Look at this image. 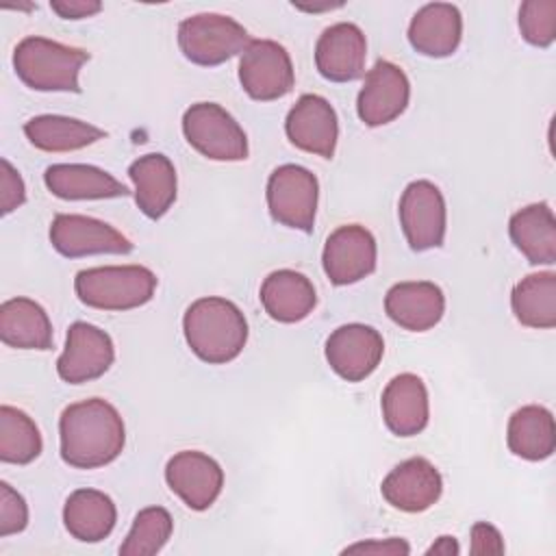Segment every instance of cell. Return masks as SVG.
<instances>
[{
  "label": "cell",
  "instance_id": "1",
  "mask_svg": "<svg viewBox=\"0 0 556 556\" xmlns=\"http://www.w3.org/2000/svg\"><path fill=\"white\" fill-rule=\"evenodd\" d=\"M59 441L63 463L76 469H98L122 454L126 443L124 419L102 397L74 402L61 413Z\"/></svg>",
  "mask_w": 556,
  "mask_h": 556
},
{
  "label": "cell",
  "instance_id": "2",
  "mask_svg": "<svg viewBox=\"0 0 556 556\" xmlns=\"http://www.w3.org/2000/svg\"><path fill=\"white\" fill-rule=\"evenodd\" d=\"M182 332L200 361L224 365L245 348L248 321L235 302L208 295L189 304L182 317Z\"/></svg>",
  "mask_w": 556,
  "mask_h": 556
},
{
  "label": "cell",
  "instance_id": "3",
  "mask_svg": "<svg viewBox=\"0 0 556 556\" xmlns=\"http://www.w3.org/2000/svg\"><path fill=\"white\" fill-rule=\"evenodd\" d=\"M89 61V52L46 37H26L13 52L17 78L35 91L78 93V72Z\"/></svg>",
  "mask_w": 556,
  "mask_h": 556
},
{
  "label": "cell",
  "instance_id": "4",
  "mask_svg": "<svg viewBox=\"0 0 556 556\" xmlns=\"http://www.w3.org/2000/svg\"><path fill=\"white\" fill-rule=\"evenodd\" d=\"M156 276L143 265H104L76 274L74 289L85 306L100 311H130L152 300Z\"/></svg>",
  "mask_w": 556,
  "mask_h": 556
},
{
  "label": "cell",
  "instance_id": "5",
  "mask_svg": "<svg viewBox=\"0 0 556 556\" xmlns=\"http://www.w3.org/2000/svg\"><path fill=\"white\" fill-rule=\"evenodd\" d=\"M248 30L222 13H198L180 22L178 46L187 61L204 67L219 65L243 52L250 43Z\"/></svg>",
  "mask_w": 556,
  "mask_h": 556
},
{
  "label": "cell",
  "instance_id": "6",
  "mask_svg": "<svg viewBox=\"0 0 556 556\" xmlns=\"http://www.w3.org/2000/svg\"><path fill=\"white\" fill-rule=\"evenodd\" d=\"M182 132L187 143L211 161L248 159V137L243 128L215 102L191 104L182 115Z\"/></svg>",
  "mask_w": 556,
  "mask_h": 556
},
{
  "label": "cell",
  "instance_id": "7",
  "mask_svg": "<svg viewBox=\"0 0 556 556\" xmlns=\"http://www.w3.org/2000/svg\"><path fill=\"white\" fill-rule=\"evenodd\" d=\"M267 208L274 222L311 232L315 226L319 185L313 172L302 165H280L267 178Z\"/></svg>",
  "mask_w": 556,
  "mask_h": 556
},
{
  "label": "cell",
  "instance_id": "8",
  "mask_svg": "<svg viewBox=\"0 0 556 556\" xmlns=\"http://www.w3.org/2000/svg\"><path fill=\"white\" fill-rule=\"evenodd\" d=\"M239 83L252 100L269 102L293 89L295 74L289 52L271 39H252L239 59Z\"/></svg>",
  "mask_w": 556,
  "mask_h": 556
},
{
  "label": "cell",
  "instance_id": "9",
  "mask_svg": "<svg viewBox=\"0 0 556 556\" xmlns=\"http://www.w3.org/2000/svg\"><path fill=\"white\" fill-rule=\"evenodd\" d=\"M400 226L415 252L443 245L447 211L441 189L430 180H413L400 198Z\"/></svg>",
  "mask_w": 556,
  "mask_h": 556
},
{
  "label": "cell",
  "instance_id": "10",
  "mask_svg": "<svg viewBox=\"0 0 556 556\" xmlns=\"http://www.w3.org/2000/svg\"><path fill=\"white\" fill-rule=\"evenodd\" d=\"M50 243L59 254L67 258L132 252L130 239L124 237L117 228L102 219L76 213L54 215L50 224Z\"/></svg>",
  "mask_w": 556,
  "mask_h": 556
},
{
  "label": "cell",
  "instance_id": "11",
  "mask_svg": "<svg viewBox=\"0 0 556 556\" xmlns=\"http://www.w3.org/2000/svg\"><path fill=\"white\" fill-rule=\"evenodd\" d=\"M384 354L382 334L365 324H345L326 339L330 369L348 382H361L376 371Z\"/></svg>",
  "mask_w": 556,
  "mask_h": 556
},
{
  "label": "cell",
  "instance_id": "12",
  "mask_svg": "<svg viewBox=\"0 0 556 556\" xmlns=\"http://www.w3.org/2000/svg\"><path fill=\"white\" fill-rule=\"evenodd\" d=\"M115 358L111 337L87 321H74L67 330L65 350L56 361V374L63 382L83 384L109 371Z\"/></svg>",
  "mask_w": 556,
  "mask_h": 556
},
{
  "label": "cell",
  "instance_id": "13",
  "mask_svg": "<svg viewBox=\"0 0 556 556\" xmlns=\"http://www.w3.org/2000/svg\"><path fill=\"white\" fill-rule=\"evenodd\" d=\"M376 239L358 224L339 226L326 239L321 265L328 280L337 287L354 285L376 269Z\"/></svg>",
  "mask_w": 556,
  "mask_h": 556
},
{
  "label": "cell",
  "instance_id": "14",
  "mask_svg": "<svg viewBox=\"0 0 556 556\" xmlns=\"http://www.w3.org/2000/svg\"><path fill=\"white\" fill-rule=\"evenodd\" d=\"M410 98L404 70L391 61H376L356 98V113L367 126H384L400 117Z\"/></svg>",
  "mask_w": 556,
  "mask_h": 556
},
{
  "label": "cell",
  "instance_id": "15",
  "mask_svg": "<svg viewBox=\"0 0 556 556\" xmlns=\"http://www.w3.org/2000/svg\"><path fill=\"white\" fill-rule=\"evenodd\" d=\"M165 482L191 510H206L222 493L224 471L208 454L182 450L167 460Z\"/></svg>",
  "mask_w": 556,
  "mask_h": 556
},
{
  "label": "cell",
  "instance_id": "16",
  "mask_svg": "<svg viewBox=\"0 0 556 556\" xmlns=\"http://www.w3.org/2000/svg\"><path fill=\"white\" fill-rule=\"evenodd\" d=\"M285 132L295 148L308 154L332 159L339 139V119L326 98L317 93H304L287 113Z\"/></svg>",
  "mask_w": 556,
  "mask_h": 556
},
{
  "label": "cell",
  "instance_id": "17",
  "mask_svg": "<svg viewBox=\"0 0 556 556\" xmlns=\"http://www.w3.org/2000/svg\"><path fill=\"white\" fill-rule=\"evenodd\" d=\"M443 478L424 456H413L393 467L380 484L382 497L397 510L421 513L439 502Z\"/></svg>",
  "mask_w": 556,
  "mask_h": 556
},
{
  "label": "cell",
  "instance_id": "18",
  "mask_svg": "<svg viewBox=\"0 0 556 556\" xmlns=\"http://www.w3.org/2000/svg\"><path fill=\"white\" fill-rule=\"evenodd\" d=\"M367 41L363 30L352 22L328 26L315 46L317 72L330 83H350L363 76Z\"/></svg>",
  "mask_w": 556,
  "mask_h": 556
},
{
  "label": "cell",
  "instance_id": "19",
  "mask_svg": "<svg viewBox=\"0 0 556 556\" xmlns=\"http://www.w3.org/2000/svg\"><path fill=\"white\" fill-rule=\"evenodd\" d=\"M384 311L400 328L426 332L441 321L445 295L441 287L430 280L397 282L384 295Z\"/></svg>",
  "mask_w": 556,
  "mask_h": 556
},
{
  "label": "cell",
  "instance_id": "20",
  "mask_svg": "<svg viewBox=\"0 0 556 556\" xmlns=\"http://www.w3.org/2000/svg\"><path fill=\"white\" fill-rule=\"evenodd\" d=\"M460 37L463 17L450 2H430L421 7L408 24V43L424 56L443 59L454 54Z\"/></svg>",
  "mask_w": 556,
  "mask_h": 556
},
{
  "label": "cell",
  "instance_id": "21",
  "mask_svg": "<svg viewBox=\"0 0 556 556\" xmlns=\"http://www.w3.org/2000/svg\"><path fill=\"white\" fill-rule=\"evenodd\" d=\"M382 417L397 437H415L428 426V391L419 376L400 374L382 391Z\"/></svg>",
  "mask_w": 556,
  "mask_h": 556
},
{
  "label": "cell",
  "instance_id": "22",
  "mask_svg": "<svg viewBox=\"0 0 556 556\" xmlns=\"http://www.w3.org/2000/svg\"><path fill=\"white\" fill-rule=\"evenodd\" d=\"M135 202L150 219H161L176 200V169L165 154H143L130 163Z\"/></svg>",
  "mask_w": 556,
  "mask_h": 556
},
{
  "label": "cell",
  "instance_id": "23",
  "mask_svg": "<svg viewBox=\"0 0 556 556\" xmlns=\"http://www.w3.org/2000/svg\"><path fill=\"white\" fill-rule=\"evenodd\" d=\"M261 304L265 313L280 324H295L308 317L317 304L313 282L293 269L271 271L261 285Z\"/></svg>",
  "mask_w": 556,
  "mask_h": 556
},
{
  "label": "cell",
  "instance_id": "24",
  "mask_svg": "<svg viewBox=\"0 0 556 556\" xmlns=\"http://www.w3.org/2000/svg\"><path fill=\"white\" fill-rule=\"evenodd\" d=\"M43 182L61 200L124 198L128 189L109 172L85 163H56L46 167Z\"/></svg>",
  "mask_w": 556,
  "mask_h": 556
},
{
  "label": "cell",
  "instance_id": "25",
  "mask_svg": "<svg viewBox=\"0 0 556 556\" xmlns=\"http://www.w3.org/2000/svg\"><path fill=\"white\" fill-rule=\"evenodd\" d=\"M510 241L532 265L556 263V219L545 202L528 204L508 222Z\"/></svg>",
  "mask_w": 556,
  "mask_h": 556
},
{
  "label": "cell",
  "instance_id": "26",
  "mask_svg": "<svg viewBox=\"0 0 556 556\" xmlns=\"http://www.w3.org/2000/svg\"><path fill=\"white\" fill-rule=\"evenodd\" d=\"M0 339L9 348L17 350H50V317L35 300L11 298L0 306Z\"/></svg>",
  "mask_w": 556,
  "mask_h": 556
},
{
  "label": "cell",
  "instance_id": "27",
  "mask_svg": "<svg viewBox=\"0 0 556 556\" xmlns=\"http://www.w3.org/2000/svg\"><path fill=\"white\" fill-rule=\"evenodd\" d=\"M117 521L113 500L98 489H76L63 506V523L67 532L85 543L106 539Z\"/></svg>",
  "mask_w": 556,
  "mask_h": 556
},
{
  "label": "cell",
  "instance_id": "28",
  "mask_svg": "<svg viewBox=\"0 0 556 556\" xmlns=\"http://www.w3.org/2000/svg\"><path fill=\"white\" fill-rule=\"evenodd\" d=\"M508 447L526 460H545L556 447L554 417L545 406L528 404L517 408L508 419Z\"/></svg>",
  "mask_w": 556,
  "mask_h": 556
},
{
  "label": "cell",
  "instance_id": "29",
  "mask_svg": "<svg viewBox=\"0 0 556 556\" xmlns=\"http://www.w3.org/2000/svg\"><path fill=\"white\" fill-rule=\"evenodd\" d=\"M26 139L43 152H72L106 137L93 124L65 115H37L24 124Z\"/></svg>",
  "mask_w": 556,
  "mask_h": 556
},
{
  "label": "cell",
  "instance_id": "30",
  "mask_svg": "<svg viewBox=\"0 0 556 556\" xmlns=\"http://www.w3.org/2000/svg\"><path fill=\"white\" fill-rule=\"evenodd\" d=\"M510 306L521 326L554 328L556 326V274L539 271L521 278L513 293Z\"/></svg>",
  "mask_w": 556,
  "mask_h": 556
},
{
  "label": "cell",
  "instance_id": "31",
  "mask_svg": "<svg viewBox=\"0 0 556 556\" xmlns=\"http://www.w3.org/2000/svg\"><path fill=\"white\" fill-rule=\"evenodd\" d=\"M43 441L35 421L20 408L0 406V460L28 465L41 454Z\"/></svg>",
  "mask_w": 556,
  "mask_h": 556
},
{
  "label": "cell",
  "instance_id": "32",
  "mask_svg": "<svg viewBox=\"0 0 556 556\" xmlns=\"http://www.w3.org/2000/svg\"><path fill=\"white\" fill-rule=\"evenodd\" d=\"M174 530L172 515L163 506H148L137 513L132 528L119 545L122 556H152L165 547Z\"/></svg>",
  "mask_w": 556,
  "mask_h": 556
},
{
  "label": "cell",
  "instance_id": "33",
  "mask_svg": "<svg viewBox=\"0 0 556 556\" xmlns=\"http://www.w3.org/2000/svg\"><path fill=\"white\" fill-rule=\"evenodd\" d=\"M519 30L530 46H552L556 39V0H526L519 7Z\"/></svg>",
  "mask_w": 556,
  "mask_h": 556
},
{
  "label": "cell",
  "instance_id": "34",
  "mask_svg": "<svg viewBox=\"0 0 556 556\" xmlns=\"http://www.w3.org/2000/svg\"><path fill=\"white\" fill-rule=\"evenodd\" d=\"M28 526V506L24 497L9 484L0 482V536H11Z\"/></svg>",
  "mask_w": 556,
  "mask_h": 556
},
{
  "label": "cell",
  "instance_id": "35",
  "mask_svg": "<svg viewBox=\"0 0 556 556\" xmlns=\"http://www.w3.org/2000/svg\"><path fill=\"white\" fill-rule=\"evenodd\" d=\"M26 202V187L20 172L7 161H0V211L9 215Z\"/></svg>",
  "mask_w": 556,
  "mask_h": 556
},
{
  "label": "cell",
  "instance_id": "36",
  "mask_svg": "<svg viewBox=\"0 0 556 556\" xmlns=\"http://www.w3.org/2000/svg\"><path fill=\"white\" fill-rule=\"evenodd\" d=\"M471 554H504V539L500 530L486 521L471 526Z\"/></svg>",
  "mask_w": 556,
  "mask_h": 556
},
{
  "label": "cell",
  "instance_id": "37",
  "mask_svg": "<svg viewBox=\"0 0 556 556\" xmlns=\"http://www.w3.org/2000/svg\"><path fill=\"white\" fill-rule=\"evenodd\" d=\"M343 554H384V556H406L410 554V545L404 539H384V541H361L348 545Z\"/></svg>",
  "mask_w": 556,
  "mask_h": 556
},
{
  "label": "cell",
  "instance_id": "38",
  "mask_svg": "<svg viewBox=\"0 0 556 556\" xmlns=\"http://www.w3.org/2000/svg\"><path fill=\"white\" fill-rule=\"evenodd\" d=\"M50 9L63 20H83L96 15L102 4L98 0H52Z\"/></svg>",
  "mask_w": 556,
  "mask_h": 556
},
{
  "label": "cell",
  "instance_id": "39",
  "mask_svg": "<svg viewBox=\"0 0 556 556\" xmlns=\"http://www.w3.org/2000/svg\"><path fill=\"white\" fill-rule=\"evenodd\" d=\"M460 552V547H458V541L454 539V536H439L437 539V543H432L428 549H426V554L428 556H432V554H441V556H456Z\"/></svg>",
  "mask_w": 556,
  "mask_h": 556
}]
</instances>
